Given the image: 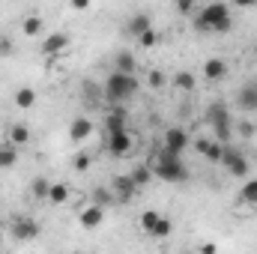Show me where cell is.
<instances>
[{
	"label": "cell",
	"mask_w": 257,
	"mask_h": 254,
	"mask_svg": "<svg viewBox=\"0 0 257 254\" xmlns=\"http://www.w3.org/2000/svg\"><path fill=\"white\" fill-rule=\"evenodd\" d=\"M138 78L135 75H123V72H111L102 84V99L111 102L114 108H126L128 102L138 96Z\"/></svg>",
	"instance_id": "cell-1"
},
{
	"label": "cell",
	"mask_w": 257,
	"mask_h": 254,
	"mask_svg": "<svg viewBox=\"0 0 257 254\" xmlns=\"http://www.w3.org/2000/svg\"><path fill=\"white\" fill-rule=\"evenodd\" d=\"M230 24H233V12L227 3H206L194 15V27L203 33H224L230 30Z\"/></svg>",
	"instance_id": "cell-2"
},
{
	"label": "cell",
	"mask_w": 257,
	"mask_h": 254,
	"mask_svg": "<svg viewBox=\"0 0 257 254\" xmlns=\"http://www.w3.org/2000/svg\"><path fill=\"white\" fill-rule=\"evenodd\" d=\"M153 177H159L165 183H186L189 180V165L183 162V156H174L168 150H159V156L153 162Z\"/></svg>",
	"instance_id": "cell-3"
},
{
	"label": "cell",
	"mask_w": 257,
	"mask_h": 254,
	"mask_svg": "<svg viewBox=\"0 0 257 254\" xmlns=\"http://www.w3.org/2000/svg\"><path fill=\"white\" fill-rule=\"evenodd\" d=\"M206 123L212 126V141H218L221 147H227L230 141H233V117H230V108L224 105V102H212L209 108H206Z\"/></svg>",
	"instance_id": "cell-4"
},
{
	"label": "cell",
	"mask_w": 257,
	"mask_h": 254,
	"mask_svg": "<svg viewBox=\"0 0 257 254\" xmlns=\"http://www.w3.org/2000/svg\"><path fill=\"white\" fill-rule=\"evenodd\" d=\"M230 177H239V180H248V171H251V165H248V156L239 150V147H233V144H227L224 150H221V162H218Z\"/></svg>",
	"instance_id": "cell-5"
},
{
	"label": "cell",
	"mask_w": 257,
	"mask_h": 254,
	"mask_svg": "<svg viewBox=\"0 0 257 254\" xmlns=\"http://www.w3.org/2000/svg\"><path fill=\"white\" fill-rule=\"evenodd\" d=\"M9 230H12V239H18V242H33V239L39 236V221L30 218V215H15V218L9 221Z\"/></svg>",
	"instance_id": "cell-6"
},
{
	"label": "cell",
	"mask_w": 257,
	"mask_h": 254,
	"mask_svg": "<svg viewBox=\"0 0 257 254\" xmlns=\"http://www.w3.org/2000/svg\"><path fill=\"white\" fill-rule=\"evenodd\" d=\"M189 144H192V138H189V132L183 126H171L165 132V138H162V150H168L174 156H183Z\"/></svg>",
	"instance_id": "cell-7"
},
{
	"label": "cell",
	"mask_w": 257,
	"mask_h": 254,
	"mask_svg": "<svg viewBox=\"0 0 257 254\" xmlns=\"http://www.w3.org/2000/svg\"><path fill=\"white\" fill-rule=\"evenodd\" d=\"M132 132H114V135H108V153L111 156H117V159H123V156H128L132 153Z\"/></svg>",
	"instance_id": "cell-8"
},
{
	"label": "cell",
	"mask_w": 257,
	"mask_h": 254,
	"mask_svg": "<svg viewBox=\"0 0 257 254\" xmlns=\"http://www.w3.org/2000/svg\"><path fill=\"white\" fill-rule=\"evenodd\" d=\"M236 108L245 111V114H254L257 111V84H242L239 93H236Z\"/></svg>",
	"instance_id": "cell-9"
},
{
	"label": "cell",
	"mask_w": 257,
	"mask_h": 254,
	"mask_svg": "<svg viewBox=\"0 0 257 254\" xmlns=\"http://www.w3.org/2000/svg\"><path fill=\"white\" fill-rule=\"evenodd\" d=\"M147 30H153V18H150V12H135V15H128L126 21V33L128 36H141V33H147Z\"/></svg>",
	"instance_id": "cell-10"
},
{
	"label": "cell",
	"mask_w": 257,
	"mask_h": 254,
	"mask_svg": "<svg viewBox=\"0 0 257 254\" xmlns=\"http://www.w3.org/2000/svg\"><path fill=\"white\" fill-rule=\"evenodd\" d=\"M111 191H114V197H117V200H132V197L138 194V186L132 183V177H128V174H120V177L111 183Z\"/></svg>",
	"instance_id": "cell-11"
},
{
	"label": "cell",
	"mask_w": 257,
	"mask_h": 254,
	"mask_svg": "<svg viewBox=\"0 0 257 254\" xmlns=\"http://www.w3.org/2000/svg\"><path fill=\"white\" fill-rule=\"evenodd\" d=\"M78 218H81V227H87V230H96L99 224H105V209L90 203L87 209H81V215H78Z\"/></svg>",
	"instance_id": "cell-12"
},
{
	"label": "cell",
	"mask_w": 257,
	"mask_h": 254,
	"mask_svg": "<svg viewBox=\"0 0 257 254\" xmlns=\"http://www.w3.org/2000/svg\"><path fill=\"white\" fill-rule=\"evenodd\" d=\"M194 150L203 153L209 162H221V150H224V147H221L218 141H212V138H197V141H194Z\"/></svg>",
	"instance_id": "cell-13"
},
{
	"label": "cell",
	"mask_w": 257,
	"mask_h": 254,
	"mask_svg": "<svg viewBox=\"0 0 257 254\" xmlns=\"http://www.w3.org/2000/svg\"><path fill=\"white\" fill-rule=\"evenodd\" d=\"M126 129H128L126 108H114V111L105 117V132H108V135H114V132H126Z\"/></svg>",
	"instance_id": "cell-14"
},
{
	"label": "cell",
	"mask_w": 257,
	"mask_h": 254,
	"mask_svg": "<svg viewBox=\"0 0 257 254\" xmlns=\"http://www.w3.org/2000/svg\"><path fill=\"white\" fill-rule=\"evenodd\" d=\"M200 72H203V78H206V81H212V84H215V81H221V78L227 75V63H224L221 57H209V60L203 63Z\"/></svg>",
	"instance_id": "cell-15"
},
{
	"label": "cell",
	"mask_w": 257,
	"mask_h": 254,
	"mask_svg": "<svg viewBox=\"0 0 257 254\" xmlns=\"http://www.w3.org/2000/svg\"><path fill=\"white\" fill-rule=\"evenodd\" d=\"M66 45H69V36H66V33H51V36H45V42H42V54H45V57H54V54L66 51Z\"/></svg>",
	"instance_id": "cell-16"
},
{
	"label": "cell",
	"mask_w": 257,
	"mask_h": 254,
	"mask_svg": "<svg viewBox=\"0 0 257 254\" xmlns=\"http://www.w3.org/2000/svg\"><path fill=\"white\" fill-rule=\"evenodd\" d=\"M135 69H138V60H135V54L123 48V51H117V57H114V72H123V75H135Z\"/></svg>",
	"instance_id": "cell-17"
},
{
	"label": "cell",
	"mask_w": 257,
	"mask_h": 254,
	"mask_svg": "<svg viewBox=\"0 0 257 254\" xmlns=\"http://www.w3.org/2000/svg\"><path fill=\"white\" fill-rule=\"evenodd\" d=\"M93 135V123L90 120H84V117H78V120H72V126H69V138L75 141V144H81V141H87Z\"/></svg>",
	"instance_id": "cell-18"
},
{
	"label": "cell",
	"mask_w": 257,
	"mask_h": 254,
	"mask_svg": "<svg viewBox=\"0 0 257 254\" xmlns=\"http://www.w3.org/2000/svg\"><path fill=\"white\" fill-rule=\"evenodd\" d=\"M30 141V129L24 126V123H12L9 132H6V144H12V147H21V144H27Z\"/></svg>",
	"instance_id": "cell-19"
},
{
	"label": "cell",
	"mask_w": 257,
	"mask_h": 254,
	"mask_svg": "<svg viewBox=\"0 0 257 254\" xmlns=\"http://www.w3.org/2000/svg\"><path fill=\"white\" fill-rule=\"evenodd\" d=\"M171 81H174V87H177V90H183V93H192L194 84H197V78H194L189 69H180V72H174V78H171Z\"/></svg>",
	"instance_id": "cell-20"
},
{
	"label": "cell",
	"mask_w": 257,
	"mask_h": 254,
	"mask_svg": "<svg viewBox=\"0 0 257 254\" xmlns=\"http://www.w3.org/2000/svg\"><path fill=\"white\" fill-rule=\"evenodd\" d=\"M15 105H18L21 111H30V108L36 105V90H33V87H18V90H15Z\"/></svg>",
	"instance_id": "cell-21"
},
{
	"label": "cell",
	"mask_w": 257,
	"mask_h": 254,
	"mask_svg": "<svg viewBox=\"0 0 257 254\" xmlns=\"http://www.w3.org/2000/svg\"><path fill=\"white\" fill-rule=\"evenodd\" d=\"M128 177H132V183H135L138 189H144V186L153 180V165H135V168L128 171Z\"/></svg>",
	"instance_id": "cell-22"
},
{
	"label": "cell",
	"mask_w": 257,
	"mask_h": 254,
	"mask_svg": "<svg viewBox=\"0 0 257 254\" xmlns=\"http://www.w3.org/2000/svg\"><path fill=\"white\" fill-rule=\"evenodd\" d=\"M239 200L248 203V206H257V177H248L239 189Z\"/></svg>",
	"instance_id": "cell-23"
},
{
	"label": "cell",
	"mask_w": 257,
	"mask_h": 254,
	"mask_svg": "<svg viewBox=\"0 0 257 254\" xmlns=\"http://www.w3.org/2000/svg\"><path fill=\"white\" fill-rule=\"evenodd\" d=\"M15 162H18V150L3 141V144H0V168L9 171V168H15Z\"/></svg>",
	"instance_id": "cell-24"
},
{
	"label": "cell",
	"mask_w": 257,
	"mask_h": 254,
	"mask_svg": "<svg viewBox=\"0 0 257 254\" xmlns=\"http://www.w3.org/2000/svg\"><path fill=\"white\" fill-rule=\"evenodd\" d=\"M48 191H51V183H48L45 177H33V180H30V194H33L36 200H48Z\"/></svg>",
	"instance_id": "cell-25"
},
{
	"label": "cell",
	"mask_w": 257,
	"mask_h": 254,
	"mask_svg": "<svg viewBox=\"0 0 257 254\" xmlns=\"http://www.w3.org/2000/svg\"><path fill=\"white\" fill-rule=\"evenodd\" d=\"M114 200H117V197L111 194V189H105V186L93 189V206H102V209H108V206H111Z\"/></svg>",
	"instance_id": "cell-26"
},
{
	"label": "cell",
	"mask_w": 257,
	"mask_h": 254,
	"mask_svg": "<svg viewBox=\"0 0 257 254\" xmlns=\"http://www.w3.org/2000/svg\"><path fill=\"white\" fill-rule=\"evenodd\" d=\"M171 230H174L171 218H165V215H162V218L156 221V227H153V233H150V236H153V239H168V236H171Z\"/></svg>",
	"instance_id": "cell-27"
},
{
	"label": "cell",
	"mask_w": 257,
	"mask_h": 254,
	"mask_svg": "<svg viewBox=\"0 0 257 254\" xmlns=\"http://www.w3.org/2000/svg\"><path fill=\"white\" fill-rule=\"evenodd\" d=\"M48 200H51V203H66V200H69V186H66V183H51Z\"/></svg>",
	"instance_id": "cell-28"
},
{
	"label": "cell",
	"mask_w": 257,
	"mask_h": 254,
	"mask_svg": "<svg viewBox=\"0 0 257 254\" xmlns=\"http://www.w3.org/2000/svg\"><path fill=\"white\" fill-rule=\"evenodd\" d=\"M159 218H162V212H153V209L141 212V230H144V233H153V227H156Z\"/></svg>",
	"instance_id": "cell-29"
},
{
	"label": "cell",
	"mask_w": 257,
	"mask_h": 254,
	"mask_svg": "<svg viewBox=\"0 0 257 254\" xmlns=\"http://www.w3.org/2000/svg\"><path fill=\"white\" fill-rule=\"evenodd\" d=\"M138 45H141V48H156V45H159V33H156V27L147 30V33H141V36H138Z\"/></svg>",
	"instance_id": "cell-30"
},
{
	"label": "cell",
	"mask_w": 257,
	"mask_h": 254,
	"mask_svg": "<svg viewBox=\"0 0 257 254\" xmlns=\"http://www.w3.org/2000/svg\"><path fill=\"white\" fill-rule=\"evenodd\" d=\"M39 30H42V18H39V15L24 18V33H27V36H36Z\"/></svg>",
	"instance_id": "cell-31"
},
{
	"label": "cell",
	"mask_w": 257,
	"mask_h": 254,
	"mask_svg": "<svg viewBox=\"0 0 257 254\" xmlns=\"http://www.w3.org/2000/svg\"><path fill=\"white\" fill-rule=\"evenodd\" d=\"M147 84H150L153 90H162V87L168 84V78H165V72H162V69H153V72H150V78H147Z\"/></svg>",
	"instance_id": "cell-32"
},
{
	"label": "cell",
	"mask_w": 257,
	"mask_h": 254,
	"mask_svg": "<svg viewBox=\"0 0 257 254\" xmlns=\"http://www.w3.org/2000/svg\"><path fill=\"white\" fill-rule=\"evenodd\" d=\"M15 54V42H12V36H0V57H12Z\"/></svg>",
	"instance_id": "cell-33"
},
{
	"label": "cell",
	"mask_w": 257,
	"mask_h": 254,
	"mask_svg": "<svg viewBox=\"0 0 257 254\" xmlns=\"http://www.w3.org/2000/svg\"><path fill=\"white\" fill-rule=\"evenodd\" d=\"M90 162H93V159H90L87 153H78V156L72 159V165H75V171H87V168H90Z\"/></svg>",
	"instance_id": "cell-34"
},
{
	"label": "cell",
	"mask_w": 257,
	"mask_h": 254,
	"mask_svg": "<svg viewBox=\"0 0 257 254\" xmlns=\"http://www.w3.org/2000/svg\"><path fill=\"white\" fill-rule=\"evenodd\" d=\"M177 12H183V15H192V12H197V6H194L192 0H180V3H177Z\"/></svg>",
	"instance_id": "cell-35"
},
{
	"label": "cell",
	"mask_w": 257,
	"mask_h": 254,
	"mask_svg": "<svg viewBox=\"0 0 257 254\" xmlns=\"http://www.w3.org/2000/svg\"><path fill=\"white\" fill-rule=\"evenodd\" d=\"M197 254H218V248H215V242H203Z\"/></svg>",
	"instance_id": "cell-36"
},
{
	"label": "cell",
	"mask_w": 257,
	"mask_h": 254,
	"mask_svg": "<svg viewBox=\"0 0 257 254\" xmlns=\"http://www.w3.org/2000/svg\"><path fill=\"white\" fill-rule=\"evenodd\" d=\"M239 132H242L245 138H251V135H254L257 129H254V123H242V126H239Z\"/></svg>",
	"instance_id": "cell-37"
},
{
	"label": "cell",
	"mask_w": 257,
	"mask_h": 254,
	"mask_svg": "<svg viewBox=\"0 0 257 254\" xmlns=\"http://www.w3.org/2000/svg\"><path fill=\"white\" fill-rule=\"evenodd\" d=\"M87 6H90L87 0H75V3H72V9H87Z\"/></svg>",
	"instance_id": "cell-38"
},
{
	"label": "cell",
	"mask_w": 257,
	"mask_h": 254,
	"mask_svg": "<svg viewBox=\"0 0 257 254\" xmlns=\"http://www.w3.org/2000/svg\"><path fill=\"white\" fill-rule=\"evenodd\" d=\"M183 254H197V251H183Z\"/></svg>",
	"instance_id": "cell-39"
},
{
	"label": "cell",
	"mask_w": 257,
	"mask_h": 254,
	"mask_svg": "<svg viewBox=\"0 0 257 254\" xmlns=\"http://www.w3.org/2000/svg\"><path fill=\"white\" fill-rule=\"evenodd\" d=\"M0 218H3V206H0Z\"/></svg>",
	"instance_id": "cell-40"
}]
</instances>
